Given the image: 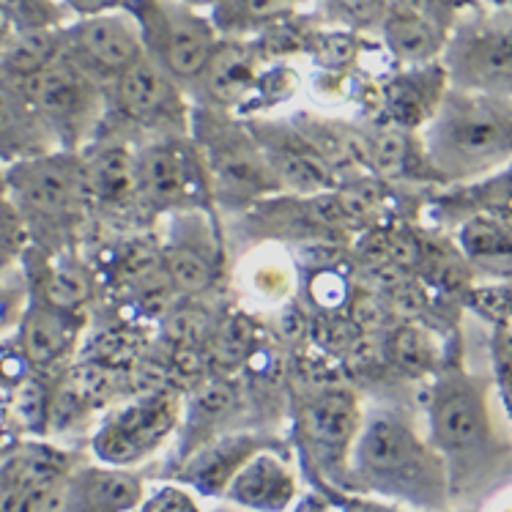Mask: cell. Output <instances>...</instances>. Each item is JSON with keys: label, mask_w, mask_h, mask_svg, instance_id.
Returning a JSON list of instances; mask_svg holds the SVG:
<instances>
[{"label": "cell", "mask_w": 512, "mask_h": 512, "mask_svg": "<svg viewBox=\"0 0 512 512\" xmlns=\"http://www.w3.org/2000/svg\"><path fill=\"white\" fill-rule=\"evenodd\" d=\"M496 378L447 362L428 395V439L447 466L450 502L474 504L512 480V428Z\"/></svg>", "instance_id": "1"}, {"label": "cell", "mask_w": 512, "mask_h": 512, "mask_svg": "<svg viewBox=\"0 0 512 512\" xmlns=\"http://www.w3.org/2000/svg\"><path fill=\"white\" fill-rule=\"evenodd\" d=\"M351 491L403 504L417 512H447V466L400 408H370L351 452Z\"/></svg>", "instance_id": "2"}, {"label": "cell", "mask_w": 512, "mask_h": 512, "mask_svg": "<svg viewBox=\"0 0 512 512\" xmlns=\"http://www.w3.org/2000/svg\"><path fill=\"white\" fill-rule=\"evenodd\" d=\"M419 143L439 184L496 176L512 165V99L450 85Z\"/></svg>", "instance_id": "3"}, {"label": "cell", "mask_w": 512, "mask_h": 512, "mask_svg": "<svg viewBox=\"0 0 512 512\" xmlns=\"http://www.w3.org/2000/svg\"><path fill=\"white\" fill-rule=\"evenodd\" d=\"M6 200L28 228L31 247L66 252L83 230L91 209L83 157L77 151H47L3 168Z\"/></svg>", "instance_id": "4"}, {"label": "cell", "mask_w": 512, "mask_h": 512, "mask_svg": "<svg viewBox=\"0 0 512 512\" xmlns=\"http://www.w3.org/2000/svg\"><path fill=\"white\" fill-rule=\"evenodd\" d=\"M189 135L198 146L209 176L211 200L233 211H247L255 203L280 195L261 143L236 113L192 110Z\"/></svg>", "instance_id": "5"}, {"label": "cell", "mask_w": 512, "mask_h": 512, "mask_svg": "<svg viewBox=\"0 0 512 512\" xmlns=\"http://www.w3.org/2000/svg\"><path fill=\"white\" fill-rule=\"evenodd\" d=\"M192 110L195 105L189 102L187 88L154 58L143 55L107 88V121L102 129L132 137L135 143L189 135Z\"/></svg>", "instance_id": "6"}, {"label": "cell", "mask_w": 512, "mask_h": 512, "mask_svg": "<svg viewBox=\"0 0 512 512\" xmlns=\"http://www.w3.org/2000/svg\"><path fill=\"white\" fill-rule=\"evenodd\" d=\"M36 113L61 151H83L94 143L107 121V85L63 53L44 72L22 83Z\"/></svg>", "instance_id": "7"}, {"label": "cell", "mask_w": 512, "mask_h": 512, "mask_svg": "<svg viewBox=\"0 0 512 512\" xmlns=\"http://www.w3.org/2000/svg\"><path fill=\"white\" fill-rule=\"evenodd\" d=\"M441 66L452 88L512 99V11L474 6L450 31Z\"/></svg>", "instance_id": "8"}, {"label": "cell", "mask_w": 512, "mask_h": 512, "mask_svg": "<svg viewBox=\"0 0 512 512\" xmlns=\"http://www.w3.org/2000/svg\"><path fill=\"white\" fill-rule=\"evenodd\" d=\"M365 422V408L351 387L307 389L296 411V433L307 463L329 485L351 491V452Z\"/></svg>", "instance_id": "9"}, {"label": "cell", "mask_w": 512, "mask_h": 512, "mask_svg": "<svg viewBox=\"0 0 512 512\" xmlns=\"http://www.w3.org/2000/svg\"><path fill=\"white\" fill-rule=\"evenodd\" d=\"M184 417V392L159 389L129 395L107 411L102 425L91 436L96 463L115 469H135L137 463L162 450Z\"/></svg>", "instance_id": "10"}, {"label": "cell", "mask_w": 512, "mask_h": 512, "mask_svg": "<svg viewBox=\"0 0 512 512\" xmlns=\"http://www.w3.org/2000/svg\"><path fill=\"white\" fill-rule=\"evenodd\" d=\"M126 9L140 25L148 58L189 88L222 39L209 11L192 9L181 0H129Z\"/></svg>", "instance_id": "11"}, {"label": "cell", "mask_w": 512, "mask_h": 512, "mask_svg": "<svg viewBox=\"0 0 512 512\" xmlns=\"http://www.w3.org/2000/svg\"><path fill=\"white\" fill-rule=\"evenodd\" d=\"M140 211L170 217L181 211L209 209L211 187L192 135L154 137L137 143Z\"/></svg>", "instance_id": "12"}, {"label": "cell", "mask_w": 512, "mask_h": 512, "mask_svg": "<svg viewBox=\"0 0 512 512\" xmlns=\"http://www.w3.org/2000/svg\"><path fill=\"white\" fill-rule=\"evenodd\" d=\"M66 53L102 85H110L146 55L143 33L129 9L80 17L63 28Z\"/></svg>", "instance_id": "13"}, {"label": "cell", "mask_w": 512, "mask_h": 512, "mask_svg": "<svg viewBox=\"0 0 512 512\" xmlns=\"http://www.w3.org/2000/svg\"><path fill=\"white\" fill-rule=\"evenodd\" d=\"M255 140L261 143L272 176L280 187V195L313 198L337 187V178L326 162L318 157L307 137L293 126V121L272 118H244Z\"/></svg>", "instance_id": "14"}, {"label": "cell", "mask_w": 512, "mask_h": 512, "mask_svg": "<svg viewBox=\"0 0 512 512\" xmlns=\"http://www.w3.org/2000/svg\"><path fill=\"white\" fill-rule=\"evenodd\" d=\"M170 233L162 250V263L178 299H200L220 277V241L206 211L170 214Z\"/></svg>", "instance_id": "15"}, {"label": "cell", "mask_w": 512, "mask_h": 512, "mask_svg": "<svg viewBox=\"0 0 512 512\" xmlns=\"http://www.w3.org/2000/svg\"><path fill=\"white\" fill-rule=\"evenodd\" d=\"M263 58L255 39H220L203 72L189 83V102L203 110L239 113L258 91Z\"/></svg>", "instance_id": "16"}, {"label": "cell", "mask_w": 512, "mask_h": 512, "mask_svg": "<svg viewBox=\"0 0 512 512\" xmlns=\"http://www.w3.org/2000/svg\"><path fill=\"white\" fill-rule=\"evenodd\" d=\"M83 332V313L55 307V304L44 302L42 296L31 293L14 335H17V348H20L25 365L31 367L33 373L53 376L58 370L66 373L77 362Z\"/></svg>", "instance_id": "17"}, {"label": "cell", "mask_w": 512, "mask_h": 512, "mask_svg": "<svg viewBox=\"0 0 512 512\" xmlns=\"http://www.w3.org/2000/svg\"><path fill=\"white\" fill-rule=\"evenodd\" d=\"M85 168V184L91 195L94 214H129L140 211L137 187V143L132 137L102 129L88 148L80 151Z\"/></svg>", "instance_id": "18"}, {"label": "cell", "mask_w": 512, "mask_h": 512, "mask_svg": "<svg viewBox=\"0 0 512 512\" xmlns=\"http://www.w3.org/2000/svg\"><path fill=\"white\" fill-rule=\"evenodd\" d=\"M266 447H277V439L263 436L261 430H230L181 460L176 480L198 496L222 499L241 466Z\"/></svg>", "instance_id": "19"}, {"label": "cell", "mask_w": 512, "mask_h": 512, "mask_svg": "<svg viewBox=\"0 0 512 512\" xmlns=\"http://www.w3.org/2000/svg\"><path fill=\"white\" fill-rule=\"evenodd\" d=\"M222 499L244 512H293L302 488L288 455L266 447L241 466Z\"/></svg>", "instance_id": "20"}, {"label": "cell", "mask_w": 512, "mask_h": 512, "mask_svg": "<svg viewBox=\"0 0 512 512\" xmlns=\"http://www.w3.org/2000/svg\"><path fill=\"white\" fill-rule=\"evenodd\" d=\"M244 408V389L236 378H209L206 384L184 395V417L178 428V458L176 463L187 460L195 450L222 433H230Z\"/></svg>", "instance_id": "21"}, {"label": "cell", "mask_w": 512, "mask_h": 512, "mask_svg": "<svg viewBox=\"0 0 512 512\" xmlns=\"http://www.w3.org/2000/svg\"><path fill=\"white\" fill-rule=\"evenodd\" d=\"M143 499L146 485L135 471L91 463L69 474L61 512H135Z\"/></svg>", "instance_id": "22"}, {"label": "cell", "mask_w": 512, "mask_h": 512, "mask_svg": "<svg viewBox=\"0 0 512 512\" xmlns=\"http://www.w3.org/2000/svg\"><path fill=\"white\" fill-rule=\"evenodd\" d=\"M47 151H61L55 146L50 129L36 113L31 96L25 94L22 83L0 74V162L3 168L39 157Z\"/></svg>", "instance_id": "23"}, {"label": "cell", "mask_w": 512, "mask_h": 512, "mask_svg": "<svg viewBox=\"0 0 512 512\" xmlns=\"http://www.w3.org/2000/svg\"><path fill=\"white\" fill-rule=\"evenodd\" d=\"M447 91H450V80L441 61L430 66H414L406 74H398L381 96L387 124L419 132L433 118Z\"/></svg>", "instance_id": "24"}, {"label": "cell", "mask_w": 512, "mask_h": 512, "mask_svg": "<svg viewBox=\"0 0 512 512\" xmlns=\"http://www.w3.org/2000/svg\"><path fill=\"white\" fill-rule=\"evenodd\" d=\"M378 33L392 58L408 69L439 63L450 39V31L444 25L403 0H392V9Z\"/></svg>", "instance_id": "25"}, {"label": "cell", "mask_w": 512, "mask_h": 512, "mask_svg": "<svg viewBox=\"0 0 512 512\" xmlns=\"http://www.w3.org/2000/svg\"><path fill=\"white\" fill-rule=\"evenodd\" d=\"M367 170L384 184L436 181L419 143V132L392 124H381L373 132H367Z\"/></svg>", "instance_id": "26"}, {"label": "cell", "mask_w": 512, "mask_h": 512, "mask_svg": "<svg viewBox=\"0 0 512 512\" xmlns=\"http://www.w3.org/2000/svg\"><path fill=\"white\" fill-rule=\"evenodd\" d=\"M302 0H217L209 11L222 39H258L296 14Z\"/></svg>", "instance_id": "27"}, {"label": "cell", "mask_w": 512, "mask_h": 512, "mask_svg": "<svg viewBox=\"0 0 512 512\" xmlns=\"http://www.w3.org/2000/svg\"><path fill=\"white\" fill-rule=\"evenodd\" d=\"M389 367L408 381L433 378L441 370V348L428 326L419 321H400L384 335Z\"/></svg>", "instance_id": "28"}, {"label": "cell", "mask_w": 512, "mask_h": 512, "mask_svg": "<svg viewBox=\"0 0 512 512\" xmlns=\"http://www.w3.org/2000/svg\"><path fill=\"white\" fill-rule=\"evenodd\" d=\"M63 28L14 31L0 50V74L11 77L14 83H28L31 77L44 72L63 53Z\"/></svg>", "instance_id": "29"}, {"label": "cell", "mask_w": 512, "mask_h": 512, "mask_svg": "<svg viewBox=\"0 0 512 512\" xmlns=\"http://www.w3.org/2000/svg\"><path fill=\"white\" fill-rule=\"evenodd\" d=\"M258 351V329L244 313H230L214 324L206 345L211 373L217 378H233L247 367Z\"/></svg>", "instance_id": "30"}, {"label": "cell", "mask_w": 512, "mask_h": 512, "mask_svg": "<svg viewBox=\"0 0 512 512\" xmlns=\"http://www.w3.org/2000/svg\"><path fill=\"white\" fill-rule=\"evenodd\" d=\"M460 250L474 261L512 258V225L499 217L477 214L460 228Z\"/></svg>", "instance_id": "31"}, {"label": "cell", "mask_w": 512, "mask_h": 512, "mask_svg": "<svg viewBox=\"0 0 512 512\" xmlns=\"http://www.w3.org/2000/svg\"><path fill=\"white\" fill-rule=\"evenodd\" d=\"M187 304H173L170 313L159 321L162 326V345L165 348H206L214 332V318L206 310H200L192 299Z\"/></svg>", "instance_id": "32"}, {"label": "cell", "mask_w": 512, "mask_h": 512, "mask_svg": "<svg viewBox=\"0 0 512 512\" xmlns=\"http://www.w3.org/2000/svg\"><path fill=\"white\" fill-rule=\"evenodd\" d=\"M326 17L351 33L381 31L392 0H321Z\"/></svg>", "instance_id": "33"}, {"label": "cell", "mask_w": 512, "mask_h": 512, "mask_svg": "<svg viewBox=\"0 0 512 512\" xmlns=\"http://www.w3.org/2000/svg\"><path fill=\"white\" fill-rule=\"evenodd\" d=\"M31 299V283L25 274V263L0 269V337L17 332L22 313Z\"/></svg>", "instance_id": "34"}, {"label": "cell", "mask_w": 512, "mask_h": 512, "mask_svg": "<svg viewBox=\"0 0 512 512\" xmlns=\"http://www.w3.org/2000/svg\"><path fill=\"white\" fill-rule=\"evenodd\" d=\"M31 250V236L22 225L20 214L11 209L9 200L0 203V269L22 263L25 252Z\"/></svg>", "instance_id": "35"}, {"label": "cell", "mask_w": 512, "mask_h": 512, "mask_svg": "<svg viewBox=\"0 0 512 512\" xmlns=\"http://www.w3.org/2000/svg\"><path fill=\"white\" fill-rule=\"evenodd\" d=\"M471 307L488 318L491 324H499V329H510L512 321V288L510 285H482L469 291Z\"/></svg>", "instance_id": "36"}, {"label": "cell", "mask_w": 512, "mask_h": 512, "mask_svg": "<svg viewBox=\"0 0 512 512\" xmlns=\"http://www.w3.org/2000/svg\"><path fill=\"white\" fill-rule=\"evenodd\" d=\"M493 378L512 425V329H499L493 337Z\"/></svg>", "instance_id": "37"}, {"label": "cell", "mask_w": 512, "mask_h": 512, "mask_svg": "<svg viewBox=\"0 0 512 512\" xmlns=\"http://www.w3.org/2000/svg\"><path fill=\"white\" fill-rule=\"evenodd\" d=\"M137 512H203L198 504V496L184 488L181 482L176 485H162L154 493H146V499Z\"/></svg>", "instance_id": "38"}, {"label": "cell", "mask_w": 512, "mask_h": 512, "mask_svg": "<svg viewBox=\"0 0 512 512\" xmlns=\"http://www.w3.org/2000/svg\"><path fill=\"white\" fill-rule=\"evenodd\" d=\"M252 291H258L266 299H283L291 291V272L285 269L283 263H261L255 272H252Z\"/></svg>", "instance_id": "39"}, {"label": "cell", "mask_w": 512, "mask_h": 512, "mask_svg": "<svg viewBox=\"0 0 512 512\" xmlns=\"http://www.w3.org/2000/svg\"><path fill=\"white\" fill-rule=\"evenodd\" d=\"M63 6L80 17H96V14H105V11H118L126 9L129 0H61Z\"/></svg>", "instance_id": "40"}, {"label": "cell", "mask_w": 512, "mask_h": 512, "mask_svg": "<svg viewBox=\"0 0 512 512\" xmlns=\"http://www.w3.org/2000/svg\"><path fill=\"white\" fill-rule=\"evenodd\" d=\"M340 512H392V510H384V507H378V504H370V502H348L343 504V510Z\"/></svg>", "instance_id": "41"}, {"label": "cell", "mask_w": 512, "mask_h": 512, "mask_svg": "<svg viewBox=\"0 0 512 512\" xmlns=\"http://www.w3.org/2000/svg\"><path fill=\"white\" fill-rule=\"evenodd\" d=\"M181 3H187V6H192V9H198V11H211L217 0H181Z\"/></svg>", "instance_id": "42"}, {"label": "cell", "mask_w": 512, "mask_h": 512, "mask_svg": "<svg viewBox=\"0 0 512 512\" xmlns=\"http://www.w3.org/2000/svg\"><path fill=\"white\" fill-rule=\"evenodd\" d=\"M293 512H326V510L318 502H299Z\"/></svg>", "instance_id": "43"}, {"label": "cell", "mask_w": 512, "mask_h": 512, "mask_svg": "<svg viewBox=\"0 0 512 512\" xmlns=\"http://www.w3.org/2000/svg\"><path fill=\"white\" fill-rule=\"evenodd\" d=\"M485 3H488L491 9H507V11H512V0H485Z\"/></svg>", "instance_id": "44"}, {"label": "cell", "mask_w": 512, "mask_h": 512, "mask_svg": "<svg viewBox=\"0 0 512 512\" xmlns=\"http://www.w3.org/2000/svg\"><path fill=\"white\" fill-rule=\"evenodd\" d=\"M6 200V178H3V168H0V203Z\"/></svg>", "instance_id": "45"}, {"label": "cell", "mask_w": 512, "mask_h": 512, "mask_svg": "<svg viewBox=\"0 0 512 512\" xmlns=\"http://www.w3.org/2000/svg\"><path fill=\"white\" fill-rule=\"evenodd\" d=\"M211 512H244V510H239V507L228 504V507H217V510H211Z\"/></svg>", "instance_id": "46"}, {"label": "cell", "mask_w": 512, "mask_h": 512, "mask_svg": "<svg viewBox=\"0 0 512 512\" xmlns=\"http://www.w3.org/2000/svg\"><path fill=\"white\" fill-rule=\"evenodd\" d=\"M502 512H512V504H510V507H504V510Z\"/></svg>", "instance_id": "47"}]
</instances>
